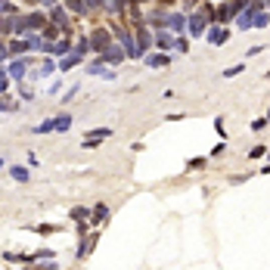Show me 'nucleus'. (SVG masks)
Listing matches in <instances>:
<instances>
[{"label":"nucleus","mask_w":270,"mask_h":270,"mask_svg":"<svg viewBox=\"0 0 270 270\" xmlns=\"http://www.w3.org/2000/svg\"><path fill=\"white\" fill-rule=\"evenodd\" d=\"M205 38H208L211 47H224V44L230 41V28L221 25V22H211V25L205 28Z\"/></svg>","instance_id":"nucleus-6"},{"label":"nucleus","mask_w":270,"mask_h":270,"mask_svg":"<svg viewBox=\"0 0 270 270\" xmlns=\"http://www.w3.org/2000/svg\"><path fill=\"white\" fill-rule=\"evenodd\" d=\"M205 161H208V158H199V155H196V158H187V168H190V171H196V168H205Z\"/></svg>","instance_id":"nucleus-37"},{"label":"nucleus","mask_w":270,"mask_h":270,"mask_svg":"<svg viewBox=\"0 0 270 270\" xmlns=\"http://www.w3.org/2000/svg\"><path fill=\"white\" fill-rule=\"evenodd\" d=\"M134 38H137V50H140V56L152 50V31H149V25H137Z\"/></svg>","instance_id":"nucleus-10"},{"label":"nucleus","mask_w":270,"mask_h":270,"mask_svg":"<svg viewBox=\"0 0 270 270\" xmlns=\"http://www.w3.org/2000/svg\"><path fill=\"white\" fill-rule=\"evenodd\" d=\"M53 71H59V65H56V56H47V59H44V65H41V78H50Z\"/></svg>","instance_id":"nucleus-28"},{"label":"nucleus","mask_w":270,"mask_h":270,"mask_svg":"<svg viewBox=\"0 0 270 270\" xmlns=\"http://www.w3.org/2000/svg\"><path fill=\"white\" fill-rule=\"evenodd\" d=\"M75 50H78V53H84V56L90 53V38H87V34H78V41H75Z\"/></svg>","instance_id":"nucleus-32"},{"label":"nucleus","mask_w":270,"mask_h":270,"mask_svg":"<svg viewBox=\"0 0 270 270\" xmlns=\"http://www.w3.org/2000/svg\"><path fill=\"white\" fill-rule=\"evenodd\" d=\"M196 4H199V0H184V7H187V13H190V10H193Z\"/></svg>","instance_id":"nucleus-49"},{"label":"nucleus","mask_w":270,"mask_h":270,"mask_svg":"<svg viewBox=\"0 0 270 270\" xmlns=\"http://www.w3.org/2000/svg\"><path fill=\"white\" fill-rule=\"evenodd\" d=\"M168 31L187 34V13H168Z\"/></svg>","instance_id":"nucleus-16"},{"label":"nucleus","mask_w":270,"mask_h":270,"mask_svg":"<svg viewBox=\"0 0 270 270\" xmlns=\"http://www.w3.org/2000/svg\"><path fill=\"white\" fill-rule=\"evenodd\" d=\"M87 38H90V50H94V53H103L106 47H109V44L115 41L112 34H109V28H103V25H97L94 31L87 34Z\"/></svg>","instance_id":"nucleus-4"},{"label":"nucleus","mask_w":270,"mask_h":270,"mask_svg":"<svg viewBox=\"0 0 270 270\" xmlns=\"http://www.w3.org/2000/svg\"><path fill=\"white\" fill-rule=\"evenodd\" d=\"M267 28H270V25H267Z\"/></svg>","instance_id":"nucleus-56"},{"label":"nucleus","mask_w":270,"mask_h":270,"mask_svg":"<svg viewBox=\"0 0 270 270\" xmlns=\"http://www.w3.org/2000/svg\"><path fill=\"white\" fill-rule=\"evenodd\" d=\"M71 128V115H56V134H65Z\"/></svg>","instance_id":"nucleus-31"},{"label":"nucleus","mask_w":270,"mask_h":270,"mask_svg":"<svg viewBox=\"0 0 270 270\" xmlns=\"http://www.w3.org/2000/svg\"><path fill=\"white\" fill-rule=\"evenodd\" d=\"M267 124H270V109H267Z\"/></svg>","instance_id":"nucleus-52"},{"label":"nucleus","mask_w":270,"mask_h":270,"mask_svg":"<svg viewBox=\"0 0 270 270\" xmlns=\"http://www.w3.org/2000/svg\"><path fill=\"white\" fill-rule=\"evenodd\" d=\"M10 177L16 180V184H28V180H31V171H28L25 165H13V168H10Z\"/></svg>","instance_id":"nucleus-23"},{"label":"nucleus","mask_w":270,"mask_h":270,"mask_svg":"<svg viewBox=\"0 0 270 270\" xmlns=\"http://www.w3.org/2000/svg\"><path fill=\"white\" fill-rule=\"evenodd\" d=\"M248 155H251V158H261V155H267V149H264V146H255V149H251Z\"/></svg>","instance_id":"nucleus-45"},{"label":"nucleus","mask_w":270,"mask_h":270,"mask_svg":"<svg viewBox=\"0 0 270 270\" xmlns=\"http://www.w3.org/2000/svg\"><path fill=\"white\" fill-rule=\"evenodd\" d=\"M59 97H62V103H68V100H75V97H78V84H75V87H68L65 94H59Z\"/></svg>","instance_id":"nucleus-39"},{"label":"nucleus","mask_w":270,"mask_h":270,"mask_svg":"<svg viewBox=\"0 0 270 270\" xmlns=\"http://www.w3.org/2000/svg\"><path fill=\"white\" fill-rule=\"evenodd\" d=\"M187 50H190L187 34H174V53H187Z\"/></svg>","instance_id":"nucleus-30"},{"label":"nucleus","mask_w":270,"mask_h":270,"mask_svg":"<svg viewBox=\"0 0 270 270\" xmlns=\"http://www.w3.org/2000/svg\"><path fill=\"white\" fill-rule=\"evenodd\" d=\"M0 62H10V44L0 38Z\"/></svg>","instance_id":"nucleus-38"},{"label":"nucleus","mask_w":270,"mask_h":270,"mask_svg":"<svg viewBox=\"0 0 270 270\" xmlns=\"http://www.w3.org/2000/svg\"><path fill=\"white\" fill-rule=\"evenodd\" d=\"M214 131H218L221 137H227V131H224V118H214Z\"/></svg>","instance_id":"nucleus-44"},{"label":"nucleus","mask_w":270,"mask_h":270,"mask_svg":"<svg viewBox=\"0 0 270 270\" xmlns=\"http://www.w3.org/2000/svg\"><path fill=\"white\" fill-rule=\"evenodd\" d=\"M267 81H270V71H267Z\"/></svg>","instance_id":"nucleus-53"},{"label":"nucleus","mask_w":270,"mask_h":270,"mask_svg":"<svg viewBox=\"0 0 270 270\" xmlns=\"http://www.w3.org/2000/svg\"><path fill=\"white\" fill-rule=\"evenodd\" d=\"M31 62H34V59L28 56V53H22V56H10V65H7L10 78H13V81H25V75H28Z\"/></svg>","instance_id":"nucleus-3"},{"label":"nucleus","mask_w":270,"mask_h":270,"mask_svg":"<svg viewBox=\"0 0 270 270\" xmlns=\"http://www.w3.org/2000/svg\"><path fill=\"white\" fill-rule=\"evenodd\" d=\"M4 261H10V264H25V267H31V264H38V255H13V251H4Z\"/></svg>","instance_id":"nucleus-22"},{"label":"nucleus","mask_w":270,"mask_h":270,"mask_svg":"<svg viewBox=\"0 0 270 270\" xmlns=\"http://www.w3.org/2000/svg\"><path fill=\"white\" fill-rule=\"evenodd\" d=\"M22 38H25V53H38V50H44V34H41V31H25Z\"/></svg>","instance_id":"nucleus-15"},{"label":"nucleus","mask_w":270,"mask_h":270,"mask_svg":"<svg viewBox=\"0 0 270 270\" xmlns=\"http://www.w3.org/2000/svg\"><path fill=\"white\" fill-rule=\"evenodd\" d=\"M62 7H65L71 16H87V7H84V0H62Z\"/></svg>","instance_id":"nucleus-24"},{"label":"nucleus","mask_w":270,"mask_h":270,"mask_svg":"<svg viewBox=\"0 0 270 270\" xmlns=\"http://www.w3.org/2000/svg\"><path fill=\"white\" fill-rule=\"evenodd\" d=\"M47 19L56 25L59 31H65L68 34V28H71V13L62 7V4H56V7H50V13H47Z\"/></svg>","instance_id":"nucleus-5"},{"label":"nucleus","mask_w":270,"mask_h":270,"mask_svg":"<svg viewBox=\"0 0 270 270\" xmlns=\"http://www.w3.org/2000/svg\"><path fill=\"white\" fill-rule=\"evenodd\" d=\"M143 59H146L149 68H168V65H171V53H161V50L152 53V50H149V53H143Z\"/></svg>","instance_id":"nucleus-13"},{"label":"nucleus","mask_w":270,"mask_h":270,"mask_svg":"<svg viewBox=\"0 0 270 270\" xmlns=\"http://www.w3.org/2000/svg\"><path fill=\"white\" fill-rule=\"evenodd\" d=\"M251 22H255V7H245L242 13H236V28H242V31H248L251 28Z\"/></svg>","instance_id":"nucleus-19"},{"label":"nucleus","mask_w":270,"mask_h":270,"mask_svg":"<svg viewBox=\"0 0 270 270\" xmlns=\"http://www.w3.org/2000/svg\"><path fill=\"white\" fill-rule=\"evenodd\" d=\"M264 124H267V118H255V121H251V131H261Z\"/></svg>","instance_id":"nucleus-46"},{"label":"nucleus","mask_w":270,"mask_h":270,"mask_svg":"<svg viewBox=\"0 0 270 270\" xmlns=\"http://www.w3.org/2000/svg\"><path fill=\"white\" fill-rule=\"evenodd\" d=\"M7 44H10V56H22L25 53V41H19V34H16V38H7Z\"/></svg>","instance_id":"nucleus-26"},{"label":"nucleus","mask_w":270,"mask_h":270,"mask_svg":"<svg viewBox=\"0 0 270 270\" xmlns=\"http://www.w3.org/2000/svg\"><path fill=\"white\" fill-rule=\"evenodd\" d=\"M245 68V62H236V65H230V68H224V78H236L239 71Z\"/></svg>","instance_id":"nucleus-36"},{"label":"nucleus","mask_w":270,"mask_h":270,"mask_svg":"<svg viewBox=\"0 0 270 270\" xmlns=\"http://www.w3.org/2000/svg\"><path fill=\"white\" fill-rule=\"evenodd\" d=\"M68 218H71V221H78V224H81V221H90V208H84V205H75V208L68 211Z\"/></svg>","instance_id":"nucleus-27"},{"label":"nucleus","mask_w":270,"mask_h":270,"mask_svg":"<svg viewBox=\"0 0 270 270\" xmlns=\"http://www.w3.org/2000/svg\"><path fill=\"white\" fill-rule=\"evenodd\" d=\"M106 137H112V128H94V131H87L84 149H94V146H100V143H103Z\"/></svg>","instance_id":"nucleus-14"},{"label":"nucleus","mask_w":270,"mask_h":270,"mask_svg":"<svg viewBox=\"0 0 270 270\" xmlns=\"http://www.w3.org/2000/svg\"><path fill=\"white\" fill-rule=\"evenodd\" d=\"M152 47H158L161 53H174V31H168V28L152 31Z\"/></svg>","instance_id":"nucleus-9"},{"label":"nucleus","mask_w":270,"mask_h":270,"mask_svg":"<svg viewBox=\"0 0 270 270\" xmlns=\"http://www.w3.org/2000/svg\"><path fill=\"white\" fill-rule=\"evenodd\" d=\"M41 4H44V7L50 10V7H56V4H62V0H41Z\"/></svg>","instance_id":"nucleus-48"},{"label":"nucleus","mask_w":270,"mask_h":270,"mask_svg":"<svg viewBox=\"0 0 270 270\" xmlns=\"http://www.w3.org/2000/svg\"><path fill=\"white\" fill-rule=\"evenodd\" d=\"M168 13H171V10H155V13H149L146 25L155 28V31H158V28H168Z\"/></svg>","instance_id":"nucleus-17"},{"label":"nucleus","mask_w":270,"mask_h":270,"mask_svg":"<svg viewBox=\"0 0 270 270\" xmlns=\"http://www.w3.org/2000/svg\"><path fill=\"white\" fill-rule=\"evenodd\" d=\"M53 131H56V118H47L41 124H34V134H53Z\"/></svg>","instance_id":"nucleus-29"},{"label":"nucleus","mask_w":270,"mask_h":270,"mask_svg":"<svg viewBox=\"0 0 270 270\" xmlns=\"http://www.w3.org/2000/svg\"><path fill=\"white\" fill-rule=\"evenodd\" d=\"M7 13H16V4H10V0H0V16H7Z\"/></svg>","instance_id":"nucleus-40"},{"label":"nucleus","mask_w":270,"mask_h":270,"mask_svg":"<svg viewBox=\"0 0 270 270\" xmlns=\"http://www.w3.org/2000/svg\"><path fill=\"white\" fill-rule=\"evenodd\" d=\"M233 19H236V10H233V4H230V0H224V4H218V7H214V22L227 25V22H233Z\"/></svg>","instance_id":"nucleus-12"},{"label":"nucleus","mask_w":270,"mask_h":270,"mask_svg":"<svg viewBox=\"0 0 270 270\" xmlns=\"http://www.w3.org/2000/svg\"><path fill=\"white\" fill-rule=\"evenodd\" d=\"M97 56H100V59H103L106 65H112V68H115V65H121L124 59H128V56H124V47H121L118 41H112V44L106 47L103 53H97Z\"/></svg>","instance_id":"nucleus-7"},{"label":"nucleus","mask_w":270,"mask_h":270,"mask_svg":"<svg viewBox=\"0 0 270 270\" xmlns=\"http://www.w3.org/2000/svg\"><path fill=\"white\" fill-rule=\"evenodd\" d=\"M224 152H227V137H224V140L218 143V146H214V149H211V155H214V158H218V155H224Z\"/></svg>","instance_id":"nucleus-41"},{"label":"nucleus","mask_w":270,"mask_h":270,"mask_svg":"<svg viewBox=\"0 0 270 270\" xmlns=\"http://www.w3.org/2000/svg\"><path fill=\"white\" fill-rule=\"evenodd\" d=\"M71 50V38H68V34H62V38H56V41H53L50 44V56H62V53H68Z\"/></svg>","instance_id":"nucleus-20"},{"label":"nucleus","mask_w":270,"mask_h":270,"mask_svg":"<svg viewBox=\"0 0 270 270\" xmlns=\"http://www.w3.org/2000/svg\"><path fill=\"white\" fill-rule=\"evenodd\" d=\"M59 87H62V84H59V81H53V84H50V87H47V94H50V97H59Z\"/></svg>","instance_id":"nucleus-43"},{"label":"nucleus","mask_w":270,"mask_h":270,"mask_svg":"<svg viewBox=\"0 0 270 270\" xmlns=\"http://www.w3.org/2000/svg\"><path fill=\"white\" fill-rule=\"evenodd\" d=\"M106 218H109V205H94V208H90V224H94V227H100Z\"/></svg>","instance_id":"nucleus-21"},{"label":"nucleus","mask_w":270,"mask_h":270,"mask_svg":"<svg viewBox=\"0 0 270 270\" xmlns=\"http://www.w3.org/2000/svg\"><path fill=\"white\" fill-rule=\"evenodd\" d=\"M0 19H4V16H0Z\"/></svg>","instance_id":"nucleus-55"},{"label":"nucleus","mask_w":270,"mask_h":270,"mask_svg":"<svg viewBox=\"0 0 270 270\" xmlns=\"http://www.w3.org/2000/svg\"><path fill=\"white\" fill-rule=\"evenodd\" d=\"M0 112H16V100H10L7 94H0Z\"/></svg>","instance_id":"nucleus-33"},{"label":"nucleus","mask_w":270,"mask_h":270,"mask_svg":"<svg viewBox=\"0 0 270 270\" xmlns=\"http://www.w3.org/2000/svg\"><path fill=\"white\" fill-rule=\"evenodd\" d=\"M270 25V10H255V22L251 28H267Z\"/></svg>","instance_id":"nucleus-25"},{"label":"nucleus","mask_w":270,"mask_h":270,"mask_svg":"<svg viewBox=\"0 0 270 270\" xmlns=\"http://www.w3.org/2000/svg\"><path fill=\"white\" fill-rule=\"evenodd\" d=\"M230 4H233V10H236V13H242V10L251 4V0H230Z\"/></svg>","instance_id":"nucleus-42"},{"label":"nucleus","mask_w":270,"mask_h":270,"mask_svg":"<svg viewBox=\"0 0 270 270\" xmlns=\"http://www.w3.org/2000/svg\"><path fill=\"white\" fill-rule=\"evenodd\" d=\"M10 81H13V78H10V71L0 65V94H7V90H10Z\"/></svg>","instance_id":"nucleus-34"},{"label":"nucleus","mask_w":270,"mask_h":270,"mask_svg":"<svg viewBox=\"0 0 270 270\" xmlns=\"http://www.w3.org/2000/svg\"><path fill=\"white\" fill-rule=\"evenodd\" d=\"M4 165H7V158H0V168H4Z\"/></svg>","instance_id":"nucleus-50"},{"label":"nucleus","mask_w":270,"mask_h":270,"mask_svg":"<svg viewBox=\"0 0 270 270\" xmlns=\"http://www.w3.org/2000/svg\"><path fill=\"white\" fill-rule=\"evenodd\" d=\"M19 97H22L25 103H31V100H34V90H31V87H28L25 81H19Z\"/></svg>","instance_id":"nucleus-35"},{"label":"nucleus","mask_w":270,"mask_h":270,"mask_svg":"<svg viewBox=\"0 0 270 270\" xmlns=\"http://www.w3.org/2000/svg\"><path fill=\"white\" fill-rule=\"evenodd\" d=\"M53 230H56L53 224H41V227H38V233H53Z\"/></svg>","instance_id":"nucleus-47"},{"label":"nucleus","mask_w":270,"mask_h":270,"mask_svg":"<svg viewBox=\"0 0 270 270\" xmlns=\"http://www.w3.org/2000/svg\"><path fill=\"white\" fill-rule=\"evenodd\" d=\"M47 22H50V19H47V13H41V10H34V13H22V34H25V31H41Z\"/></svg>","instance_id":"nucleus-8"},{"label":"nucleus","mask_w":270,"mask_h":270,"mask_svg":"<svg viewBox=\"0 0 270 270\" xmlns=\"http://www.w3.org/2000/svg\"><path fill=\"white\" fill-rule=\"evenodd\" d=\"M267 158H270V152H267Z\"/></svg>","instance_id":"nucleus-54"},{"label":"nucleus","mask_w":270,"mask_h":270,"mask_svg":"<svg viewBox=\"0 0 270 270\" xmlns=\"http://www.w3.org/2000/svg\"><path fill=\"white\" fill-rule=\"evenodd\" d=\"M81 62H84V53H78V50H68V53H62V56L56 59L59 71H71V68L81 65Z\"/></svg>","instance_id":"nucleus-11"},{"label":"nucleus","mask_w":270,"mask_h":270,"mask_svg":"<svg viewBox=\"0 0 270 270\" xmlns=\"http://www.w3.org/2000/svg\"><path fill=\"white\" fill-rule=\"evenodd\" d=\"M128 7H131V0H106V13H109V16H118V19H121V16L124 13H128Z\"/></svg>","instance_id":"nucleus-18"},{"label":"nucleus","mask_w":270,"mask_h":270,"mask_svg":"<svg viewBox=\"0 0 270 270\" xmlns=\"http://www.w3.org/2000/svg\"><path fill=\"white\" fill-rule=\"evenodd\" d=\"M115 41L124 47V56L128 59H140V50H137V38H134V31L128 25H118L115 28Z\"/></svg>","instance_id":"nucleus-1"},{"label":"nucleus","mask_w":270,"mask_h":270,"mask_svg":"<svg viewBox=\"0 0 270 270\" xmlns=\"http://www.w3.org/2000/svg\"><path fill=\"white\" fill-rule=\"evenodd\" d=\"M16 34L22 38V13L19 10L7 13L4 19H0V38H16Z\"/></svg>","instance_id":"nucleus-2"},{"label":"nucleus","mask_w":270,"mask_h":270,"mask_svg":"<svg viewBox=\"0 0 270 270\" xmlns=\"http://www.w3.org/2000/svg\"><path fill=\"white\" fill-rule=\"evenodd\" d=\"M264 7H267V10H270V0H264Z\"/></svg>","instance_id":"nucleus-51"}]
</instances>
